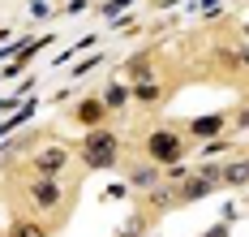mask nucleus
<instances>
[{"mask_svg":"<svg viewBox=\"0 0 249 237\" xmlns=\"http://www.w3.org/2000/svg\"><path fill=\"white\" fill-rule=\"evenodd\" d=\"M60 164H65V151H60V147H48V151H43V156H39V173H60Z\"/></svg>","mask_w":249,"mask_h":237,"instance_id":"5","label":"nucleus"},{"mask_svg":"<svg viewBox=\"0 0 249 237\" xmlns=\"http://www.w3.org/2000/svg\"><path fill=\"white\" fill-rule=\"evenodd\" d=\"M124 99H129V91H124V86H107V95H103V104H107V108H121Z\"/></svg>","mask_w":249,"mask_h":237,"instance_id":"10","label":"nucleus"},{"mask_svg":"<svg viewBox=\"0 0 249 237\" xmlns=\"http://www.w3.org/2000/svg\"><path fill=\"white\" fill-rule=\"evenodd\" d=\"M133 95H138L142 104H155V99H159V86H155V82H138V91H133Z\"/></svg>","mask_w":249,"mask_h":237,"instance_id":"9","label":"nucleus"},{"mask_svg":"<svg viewBox=\"0 0 249 237\" xmlns=\"http://www.w3.org/2000/svg\"><path fill=\"white\" fill-rule=\"evenodd\" d=\"M30 194H35V203H43V207H56V198H60V190H56V181H52L48 173L35 181V190H30Z\"/></svg>","mask_w":249,"mask_h":237,"instance_id":"3","label":"nucleus"},{"mask_svg":"<svg viewBox=\"0 0 249 237\" xmlns=\"http://www.w3.org/2000/svg\"><path fill=\"white\" fill-rule=\"evenodd\" d=\"M155 181H159L155 168H133V185H155Z\"/></svg>","mask_w":249,"mask_h":237,"instance_id":"11","label":"nucleus"},{"mask_svg":"<svg viewBox=\"0 0 249 237\" xmlns=\"http://www.w3.org/2000/svg\"><path fill=\"white\" fill-rule=\"evenodd\" d=\"M82 159H86L90 168H112V164H116V138L103 134V130H95L86 142H82Z\"/></svg>","mask_w":249,"mask_h":237,"instance_id":"1","label":"nucleus"},{"mask_svg":"<svg viewBox=\"0 0 249 237\" xmlns=\"http://www.w3.org/2000/svg\"><path fill=\"white\" fill-rule=\"evenodd\" d=\"M9 237H48V229H43V224H13Z\"/></svg>","mask_w":249,"mask_h":237,"instance_id":"8","label":"nucleus"},{"mask_svg":"<svg viewBox=\"0 0 249 237\" xmlns=\"http://www.w3.org/2000/svg\"><path fill=\"white\" fill-rule=\"evenodd\" d=\"M146 156L155 159V164H176V159L185 156V142H180V134L172 130H159L146 138Z\"/></svg>","mask_w":249,"mask_h":237,"instance_id":"2","label":"nucleus"},{"mask_svg":"<svg viewBox=\"0 0 249 237\" xmlns=\"http://www.w3.org/2000/svg\"><path fill=\"white\" fill-rule=\"evenodd\" d=\"M103 112H107L103 99H86V104H77V121H82V125H99Z\"/></svg>","mask_w":249,"mask_h":237,"instance_id":"4","label":"nucleus"},{"mask_svg":"<svg viewBox=\"0 0 249 237\" xmlns=\"http://www.w3.org/2000/svg\"><path fill=\"white\" fill-rule=\"evenodd\" d=\"M224 181L228 185H245L249 181V164H232V168L224 173Z\"/></svg>","mask_w":249,"mask_h":237,"instance_id":"7","label":"nucleus"},{"mask_svg":"<svg viewBox=\"0 0 249 237\" xmlns=\"http://www.w3.org/2000/svg\"><path fill=\"white\" fill-rule=\"evenodd\" d=\"M219 125H224V117H198L194 134H219Z\"/></svg>","mask_w":249,"mask_h":237,"instance_id":"6","label":"nucleus"}]
</instances>
